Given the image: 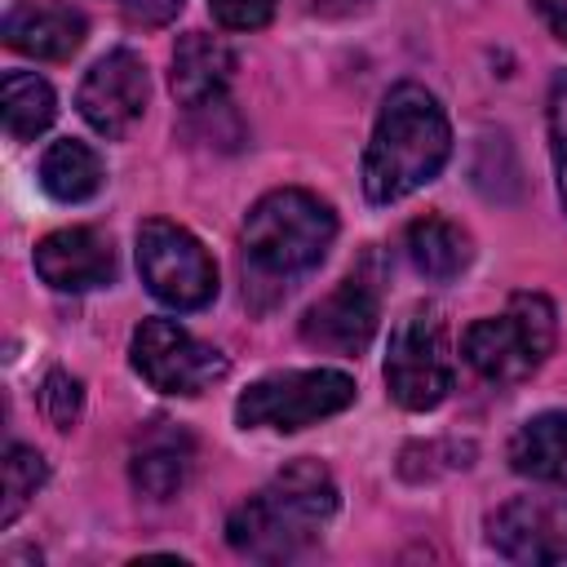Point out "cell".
Listing matches in <instances>:
<instances>
[{"mask_svg":"<svg viewBox=\"0 0 567 567\" xmlns=\"http://www.w3.org/2000/svg\"><path fill=\"white\" fill-rule=\"evenodd\" d=\"M403 248H408V261L416 266V275L434 279V284H447L456 275L470 270L474 261V239L470 230H461L456 221L439 217V213H425L408 226L403 235Z\"/></svg>","mask_w":567,"mask_h":567,"instance_id":"2e32d148","label":"cell"},{"mask_svg":"<svg viewBox=\"0 0 567 567\" xmlns=\"http://www.w3.org/2000/svg\"><path fill=\"white\" fill-rule=\"evenodd\" d=\"M487 540L509 563H567V496H509L487 514Z\"/></svg>","mask_w":567,"mask_h":567,"instance_id":"8fae6325","label":"cell"},{"mask_svg":"<svg viewBox=\"0 0 567 567\" xmlns=\"http://www.w3.org/2000/svg\"><path fill=\"white\" fill-rule=\"evenodd\" d=\"M102 182H106V164L80 137H58L40 159V186L58 204H84L102 190Z\"/></svg>","mask_w":567,"mask_h":567,"instance_id":"ac0fdd59","label":"cell"},{"mask_svg":"<svg viewBox=\"0 0 567 567\" xmlns=\"http://www.w3.org/2000/svg\"><path fill=\"white\" fill-rule=\"evenodd\" d=\"M35 275L58 292H93L115 279V244L93 226H66L35 244Z\"/></svg>","mask_w":567,"mask_h":567,"instance_id":"7c38bea8","label":"cell"},{"mask_svg":"<svg viewBox=\"0 0 567 567\" xmlns=\"http://www.w3.org/2000/svg\"><path fill=\"white\" fill-rule=\"evenodd\" d=\"M4 501H0V527H13L18 523V514L31 505V496L44 487V478H49V461L35 452V447H27V443H9L4 447Z\"/></svg>","mask_w":567,"mask_h":567,"instance_id":"ffe728a7","label":"cell"},{"mask_svg":"<svg viewBox=\"0 0 567 567\" xmlns=\"http://www.w3.org/2000/svg\"><path fill=\"white\" fill-rule=\"evenodd\" d=\"M372 0H310V9L315 13H323V18H346V13H359V9H368Z\"/></svg>","mask_w":567,"mask_h":567,"instance_id":"d4e9b609","label":"cell"},{"mask_svg":"<svg viewBox=\"0 0 567 567\" xmlns=\"http://www.w3.org/2000/svg\"><path fill=\"white\" fill-rule=\"evenodd\" d=\"M532 4H536L540 22L554 31V40H563V44H567V0H532Z\"/></svg>","mask_w":567,"mask_h":567,"instance_id":"cb8c5ba5","label":"cell"},{"mask_svg":"<svg viewBox=\"0 0 567 567\" xmlns=\"http://www.w3.org/2000/svg\"><path fill=\"white\" fill-rule=\"evenodd\" d=\"M213 4V18L226 27V31H257L275 18V4L279 0H208Z\"/></svg>","mask_w":567,"mask_h":567,"instance_id":"603a6c76","label":"cell"},{"mask_svg":"<svg viewBox=\"0 0 567 567\" xmlns=\"http://www.w3.org/2000/svg\"><path fill=\"white\" fill-rule=\"evenodd\" d=\"M452 350H447V328L434 306H412L385 350V390L399 408L408 412H430L452 394Z\"/></svg>","mask_w":567,"mask_h":567,"instance_id":"8992f818","label":"cell"},{"mask_svg":"<svg viewBox=\"0 0 567 567\" xmlns=\"http://www.w3.org/2000/svg\"><path fill=\"white\" fill-rule=\"evenodd\" d=\"M452 159V124L425 84H394L377 111L363 151V195L372 204H394L430 186Z\"/></svg>","mask_w":567,"mask_h":567,"instance_id":"7a4b0ae2","label":"cell"},{"mask_svg":"<svg viewBox=\"0 0 567 567\" xmlns=\"http://www.w3.org/2000/svg\"><path fill=\"white\" fill-rule=\"evenodd\" d=\"M359 385L341 368H301V372H270L252 381L235 399V421L239 430H306L323 416H337L354 403Z\"/></svg>","mask_w":567,"mask_h":567,"instance_id":"5b68a950","label":"cell"},{"mask_svg":"<svg viewBox=\"0 0 567 567\" xmlns=\"http://www.w3.org/2000/svg\"><path fill=\"white\" fill-rule=\"evenodd\" d=\"M558 337V310L545 292H514L509 306L492 319H478L461 337L465 363L492 381V385H514L532 377Z\"/></svg>","mask_w":567,"mask_h":567,"instance_id":"277c9868","label":"cell"},{"mask_svg":"<svg viewBox=\"0 0 567 567\" xmlns=\"http://www.w3.org/2000/svg\"><path fill=\"white\" fill-rule=\"evenodd\" d=\"M0 35L9 49L40 58V62H66L84 35H89V18L62 0H22L4 13Z\"/></svg>","mask_w":567,"mask_h":567,"instance_id":"4fadbf2b","label":"cell"},{"mask_svg":"<svg viewBox=\"0 0 567 567\" xmlns=\"http://www.w3.org/2000/svg\"><path fill=\"white\" fill-rule=\"evenodd\" d=\"M381 323V275L377 252L363 257L328 297H319L301 319V341L332 354H363Z\"/></svg>","mask_w":567,"mask_h":567,"instance_id":"9c48e42d","label":"cell"},{"mask_svg":"<svg viewBox=\"0 0 567 567\" xmlns=\"http://www.w3.org/2000/svg\"><path fill=\"white\" fill-rule=\"evenodd\" d=\"M337 239V213L328 199L279 186L266 190L244 217V297L257 310L288 297V288L310 275Z\"/></svg>","mask_w":567,"mask_h":567,"instance_id":"6da1fadb","label":"cell"},{"mask_svg":"<svg viewBox=\"0 0 567 567\" xmlns=\"http://www.w3.org/2000/svg\"><path fill=\"white\" fill-rule=\"evenodd\" d=\"M235 80V53L226 40L208 35V31H186L173 49V97L190 111H204L213 102H221V93Z\"/></svg>","mask_w":567,"mask_h":567,"instance_id":"9a60e30c","label":"cell"},{"mask_svg":"<svg viewBox=\"0 0 567 567\" xmlns=\"http://www.w3.org/2000/svg\"><path fill=\"white\" fill-rule=\"evenodd\" d=\"M337 514V478L323 461L297 456L288 461L257 496L230 509L226 540L235 554L257 563H288L301 558L323 523Z\"/></svg>","mask_w":567,"mask_h":567,"instance_id":"3957f363","label":"cell"},{"mask_svg":"<svg viewBox=\"0 0 567 567\" xmlns=\"http://www.w3.org/2000/svg\"><path fill=\"white\" fill-rule=\"evenodd\" d=\"M137 275L146 292L173 310H199L217 297V261L186 226L168 217L137 226Z\"/></svg>","mask_w":567,"mask_h":567,"instance_id":"52a82bcc","label":"cell"},{"mask_svg":"<svg viewBox=\"0 0 567 567\" xmlns=\"http://www.w3.org/2000/svg\"><path fill=\"white\" fill-rule=\"evenodd\" d=\"M58 115L53 84L35 71H4V133L13 142H35Z\"/></svg>","mask_w":567,"mask_h":567,"instance_id":"d6986e66","label":"cell"},{"mask_svg":"<svg viewBox=\"0 0 567 567\" xmlns=\"http://www.w3.org/2000/svg\"><path fill=\"white\" fill-rule=\"evenodd\" d=\"M509 465L523 478L567 487V412H540L509 439Z\"/></svg>","mask_w":567,"mask_h":567,"instance_id":"e0dca14e","label":"cell"},{"mask_svg":"<svg viewBox=\"0 0 567 567\" xmlns=\"http://www.w3.org/2000/svg\"><path fill=\"white\" fill-rule=\"evenodd\" d=\"M128 363L151 390L186 394V399L213 390L230 372L226 354L199 341L195 332H186L177 319H142L128 341Z\"/></svg>","mask_w":567,"mask_h":567,"instance_id":"ba28073f","label":"cell"},{"mask_svg":"<svg viewBox=\"0 0 567 567\" xmlns=\"http://www.w3.org/2000/svg\"><path fill=\"white\" fill-rule=\"evenodd\" d=\"M40 408H44V416H49L53 430H71L80 421V412H84V385L71 372L53 368L40 381Z\"/></svg>","mask_w":567,"mask_h":567,"instance_id":"44dd1931","label":"cell"},{"mask_svg":"<svg viewBox=\"0 0 567 567\" xmlns=\"http://www.w3.org/2000/svg\"><path fill=\"white\" fill-rule=\"evenodd\" d=\"M146 102H151V75H146V62L133 49L102 53L84 71L80 93H75V106H80L84 124L102 137H124L146 115Z\"/></svg>","mask_w":567,"mask_h":567,"instance_id":"30bf717a","label":"cell"},{"mask_svg":"<svg viewBox=\"0 0 567 567\" xmlns=\"http://www.w3.org/2000/svg\"><path fill=\"white\" fill-rule=\"evenodd\" d=\"M549 155H554L558 204L567 213V71L549 80Z\"/></svg>","mask_w":567,"mask_h":567,"instance_id":"7402d4cb","label":"cell"},{"mask_svg":"<svg viewBox=\"0 0 567 567\" xmlns=\"http://www.w3.org/2000/svg\"><path fill=\"white\" fill-rule=\"evenodd\" d=\"M195 470V434L177 421H151L142 425L128 461V478L151 501H173Z\"/></svg>","mask_w":567,"mask_h":567,"instance_id":"5bb4252c","label":"cell"}]
</instances>
